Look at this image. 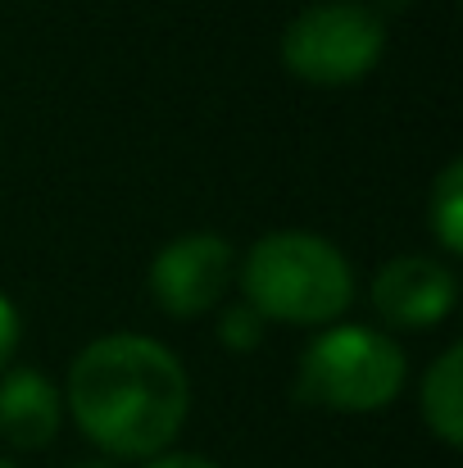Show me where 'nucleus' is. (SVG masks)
<instances>
[{
	"mask_svg": "<svg viewBox=\"0 0 463 468\" xmlns=\"http://www.w3.org/2000/svg\"><path fill=\"white\" fill-rule=\"evenodd\" d=\"M241 287L246 305L259 318H282V323H327L354 296L345 255L313 232L259 237L246 255Z\"/></svg>",
	"mask_w": 463,
	"mask_h": 468,
	"instance_id": "nucleus-2",
	"label": "nucleus"
},
{
	"mask_svg": "<svg viewBox=\"0 0 463 468\" xmlns=\"http://www.w3.org/2000/svg\"><path fill=\"white\" fill-rule=\"evenodd\" d=\"M146 468H214V464L200 460V455H154Z\"/></svg>",
	"mask_w": 463,
	"mask_h": 468,
	"instance_id": "nucleus-12",
	"label": "nucleus"
},
{
	"mask_svg": "<svg viewBox=\"0 0 463 468\" xmlns=\"http://www.w3.org/2000/svg\"><path fill=\"white\" fill-rule=\"evenodd\" d=\"M232 264H237V250L214 232H191V237L168 241L151 264L154 305L173 318L209 314L232 282Z\"/></svg>",
	"mask_w": 463,
	"mask_h": 468,
	"instance_id": "nucleus-5",
	"label": "nucleus"
},
{
	"mask_svg": "<svg viewBox=\"0 0 463 468\" xmlns=\"http://www.w3.org/2000/svg\"><path fill=\"white\" fill-rule=\"evenodd\" d=\"M373 310L391 327H432L455 310V273L423 255H400L373 278Z\"/></svg>",
	"mask_w": 463,
	"mask_h": 468,
	"instance_id": "nucleus-6",
	"label": "nucleus"
},
{
	"mask_svg": "<svg viewBox=\"0 0 463 468\" xmlns=\"http://www.w3.org/2000/svg\"><path fill=\"white\" fill-rule=\"evenodd\" d=\"M186 405L191 387L177 355L151 336H100L68 368V410L78 428L119 460L163 455L186 423Z\"/></svg>",
	"mask_w": 463,
	"mask_h": 468,
	"instance_id": "nucleus-1",
	"label": "nucleus"
},
{
	"mask_svg": "<svg viewBox=\"0 0 463 468\" xmlns=\"http://www.w3.org/2000/svg\"><path fill=\"white\" fill-rule=\"evenodd\" d=\"M82 468H110V464H82Z\"/></svg>",
	"mask_w": 463,
	"mask_h": 468,
	"instance_id": "nucleus-13",
	"label": "nucleus"
},
{
	"mask_svg": "<svg viewBox=\"0 0 463 468\" xmlns=\"http://www.w3.org/2000/svg\"><path fill=\"white\" fill-rule=\"evenodd\" d=\"M423 419L446 441L463 446V350L450 346L423 378Z\"/></svg>",
	"mask_w": 463,
	"mask_h": 468,
	"instance_id": "nucleus-8",
	"label": "nucleus"
},
{
	"mask_svg": "<svg viewBox=\"0 0 463 468\" xmlns=\"http://www.w3.org/2000/svg\"><path fill=\"white\" fill-rule=\"evenodd\" d=\"M427 214H432V232L441 241L446 255H459L463 250V164H446L437 186H432V200H427Z\"/></svg>",
	"mask_w": 463,
	"mask_h": 468,
	"instance_id": "nucleus-9",
	"label": "nucleus"
},
{
	"mask_svg": "<svg viewBox=\"0 0 463 468\" xmlns=\"http://www.w3.org/2000/svg\"><path fill=\"white\" fill-rule=\"evenodd\" d=\"M264 341V318L250 310V305H237V310L223 314V346L232 350H255Z\"/></svg>",
	"mask_w": 463,
	"mask_h": 468,
	"instance_id": "nucleus-10",
	"label": "nucleus"
},
{
	"mask_svg": "<svg viewBox=\"0 0 463 468\" xmlns=\"http://www.w3.org/2000/svg\"><path fill=\"white\" fill-rule=\"evenodd\" d=\"M0 468H14V464H5V460H0Z\"/></svg>",
	"mask_w": 463,
	"mask_h": 468,
	"instance_id": "nucleus-14",
	"label": "nucleus"
},
{
	"mask_svg": "<svg viewBox=\"0 0 463 468\" xmlns=\"http://www.w3.org/2000/svg\"><path fill=\"white\" fill-rule=\"evenodd\" d=\"M18 350V310L9 305V296H0V368L14 359Z\"/></svg>",
	"mask_w": 463,
	"mask_h": 468,
	"instance_id": "nucleus-11",
	"label": "nucleus"
},
{
	"mask_svg": "<svg viewBox=\"0 0 463 468\" xmlns=\"http://www.w3.org/2000/svg\"><path fill=\"white\" fill-rule=\"evenodd\" d=\"M59 432V391L37 368H9L0 378V437L18 451H41Z\"/></svg>",
	"mask_w": 463,
	"mask_h": 468,
	"instance_id": "nucleus-7",
	"label": "nucleus"
},
{
	"mask_svg": "<svg viewBox=\"0 0 463 468\" xmlns=\"http://www.w3.org/2000/svg\"><path fill=\"white\" fill-rule=\"evenodd\" d=\"M386 50V27L368 5L327 0L305 9L282 37V64L309 87L363 82Z\"/></svg>",
	"mask_w": 463,
	"mask_h": 468,
	"instance_id": "nucleus-4",
	"label": "nucleus"
},
{
	"mask_svg": "<svg viewBox=\"0 0 463 468\" xmlns=\"http://www.w3.org/2000/svg\"><path fill=\"white\" fill-rule=\"evenodd\" d=\"M405 387V350L377 327H331L300 359V400L336 414H373Z\"/></svg>",
	"mask_w": 463,
	"mask_h": 468,
	"instance_id": "nucleus-3",
	"label": "nucleus"
}]
</instances>
